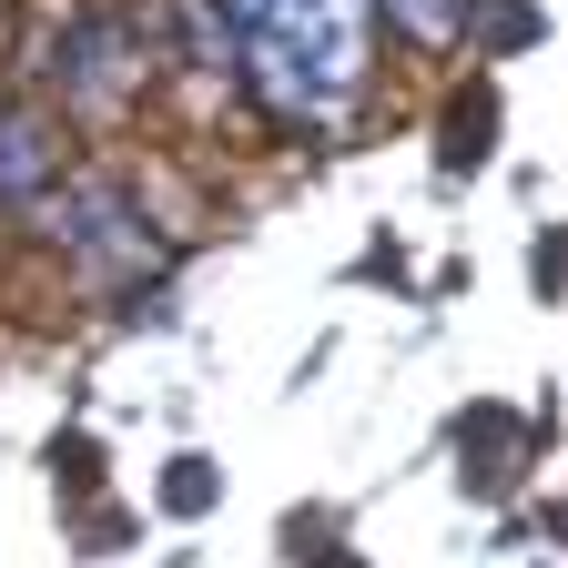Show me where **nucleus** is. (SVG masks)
Masks as SVG:
<instances>
[{"label":"nucleus","mask_w":568,"mask_h":568,"mask_svg":"<svg viewBox=\"0 0 568 568\" xmlns=\"http://www.w3.org/2000/svg\"><path fill=\"white\" fill-rule=\"evenodd\" d=\"M558 274H568V234H538V295H558Z\"/></svg>","instance_id":"obj_10"},{"label":"nucleus","mask_w":568,"mask_h":568,"mask_svg":"<svg viewBox=\"0 0 568 568\" xmlns=\"http://www.w3.org/2000/svg\"><path fill=\"white\" fill-rule=\"evenodd\" d=\"M234 21V61L244 92L295 122V132H335L366 102L376 71V0H224Z\"/></svg>","instance_id":"obj_1"},{"label":"nucleus","mask_w":568,"mask_h":568,"mask_svg":"<svg viewBox=\"0 0 568 568\" xmlns=\"http://www.w3.org/2000/svg\"><path fill=\"white\" fill-rule=\"evenodd\" d=\"M71 173V132L51 102H0V213H41Z\"/></svg>","instance_id":"obj_4"},{"label":"nucleus","mask_w":568,"mask_h":568,"mask_svg":"<svg viewBox=\"0 0 568 568\" xmlns=\"http://www.w3.org/2000/svg\"><path fill=\"white\" fill-rule=\"evenodd\" d=\"M213 487H224V477H213V457H173V467H163V508H173V518H203Z\"/></svg>","instance_id":"obj_8"},{"label":"nucleus","mask_w":568,"mask_h":568,"mask_svg":"<svg viewBox=\"0 0 568 568\" xmlns=\"http://www.w3.org/2000/svg\"><path fill=\"white\" fill-rule=\"evenodd\" d=\"M386 21H396L416 51H447V41H457L477 11H467V0H386Z\"/></svg>","instance_id":"obj_7"},{"label":"nucleus","mask_w":568,"mask_h":568,"mask_svg":"<svg viewBox=\"0 0 568 568\" xmlns=\"http://www.w3.org/2000/svg\"><path fill=\"white\" fill-rule=\"evenodd\" d=\"M51 234H61L82 295H132V284L163 274V234L132 213V193H122L112 173H82V163H71V173L51 183Z\"/></svg>","instance_id":"obj_2"},{"label":"nucleus","mask_w":568,"mask_h":568,"mask_svg":"<svg viewBox=\"0 0 568 568\" xmlns=\"http://www.w3.org/2000/svg\"><path fill=\"white\" fill-rule=\"evenodd\" d=\"M477 31H487V51H528L538 41V11H528V0H487Z\"/></svg>","instance_id":"obj_9"},{"label":"nucleus","mask_w":568,"mask_h":568,"mask_svg":"<svg viewBox=\"0 0 568 568\" xmlns=\"http://www.w3.org/2000/svg\"><path fill=\"white\" fill-rule=\"evenodd\" d=\"M497 142V92L487 82H467L457 102H447V132H437V163L447 173H477V153Z\"/></svg>","instance_id":"obj_6"},{"label":"nucleus","mask_w":568,"mask_h":568,"mask_svg":"<svg viewBox=\"0 0 568 568\" xmlns=\"http://www.w3.org/2000/svg\"><path fill=\"white\" fill-rule=\"evenodd\" d=\"M41 82L61 92V112H82V122L132 112V92H142V21H122L112 0H82V11L51 31Z\"/></svg>","instance_id":"obj_3"},{"label":"nucleus","mask_w":568,"mask_h":568,"mask_svg":"<svg viewBox=\"0 0 568 568\" xmlns=\"http://www.w3.org/2000/svg\"><path fill=\"white\" fill-rule=\"evenodd\" d=\"M457 457H467V497H508L518 487V457H528V426L508 406H477L457 426Z\"/></svg>","instance_id":"obj_5"}]
</instances>
